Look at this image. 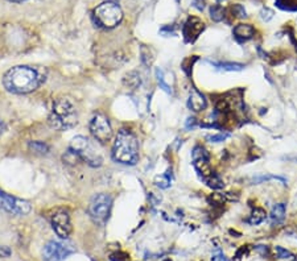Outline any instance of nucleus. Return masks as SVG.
Returning a JSON list of instances; mask_svg holds the SVG:
<instances>
[{
	"mask_svg": "<svg viewBox=\"0 0 297 261\" xmlns=\"http://www.w3.org/2000/svg\"><path fill=\"white\" fill-rule=\"evenodd\" d=\"M47 79V70L37 66H15L4 74L3 85L13 94H28L37 90Z\"/></svg>",
	"mask_w": 297,
	"mask_h": 261,
	"instance_id": "nucleus-1",
	"label": "nucleus"
},
{
	"mask_svg": "<svg viewBox=\"0 0 297 261\" xmlns=\"http://www.w3.org/2000/svg\"><path fill=\"white\" fill-rule=\"evenodd\" d=\"M112 158L124 165H135L139 160V141L128 130L118 132L112 145Z\"/></svg>",
	"mask_w": 297,
	"mask_h": 261,
	"instance_id": "nucleus-2",
	"label": "nucleus"
},
{
	"mask_svg": "<svg viewBox=\"0 0 297 261\" xmlns=\"http://www.w3.org/2000/svg\"><path fill=\"white\" fill-rule=\"evenodd\" d=\"M78 123V112L70 98H58L53 103L49 115L50 127L57 130H68Z\"/></svg>",
	"mask_w": 297,
	"mask_h": 261,
	"instance_id": "nucleus-3",
	"label": "nucleus"
},
{
	"mask_svg": "<svg viewBox=\"0 0 297 261\" xmlns=\"http://www.w3.org/2000/svg\"><path fill=\"white\" fill-rule=\"evenodd\" d=\"M70 150L81 158L82 161L94 168H98L103 162L102 154L98 152L93 142L85 136H75L70 141Z\"/></svg>",
	"mask_w": 297,
	"mask_h": 261,
	"instance_id": "nucleus-4",
	"label": "nucleus"
},
{
	"mask_svg": "<svg viewBox=\"0 0 297 261\" xmlns=\"http://www.w3.org/2000/svg\"><path fill=\"white\" fill-rule=\"evenodd\" d=\"M94 19L99 24V27L111 29L122 21L123 11L115 1H106L94 9Z\"/></svg>",
	"mask_w": 297,
	"mask_h": 261,
	"instance_id": "nucleus-5",
	"label": "nucleus"
},
{
	"mask_svg": "<svg viewBox=\"0 0 297 261\" xmlns=\"http://www.w3.org/2000/svg\"><path fill=\"white\" fill-rule=\"evenodd\" d=\"M112 207V196L106 193H100L93 196L89 204V215L94 222L103 226L107 222Z\"/></svg>",
	"mask_w": 297,
	"mask_h": 261,
	"instance_id": "nucleus-6",
	"label": "nucleus"
},
{
	"mask_svg": "<svg viewBox=\"0 0 297 261\" xmlns=\"http://www.w3.org/2000/svg\"><path fill=\"white\" fill-rule=\"evenodd\" d=\"M0 208H3L4 211L13 214V215L24 216L31 212L32 206L28 200L9 196L7 193L0 190Z\"/></svg>",
	"mask_w": 297,
	"mask_h": 261,
	"instance_id": "nucleus-7",
	"label": "nucleus"
},
{
	"mask_svg": "<svg viewBox=\"0 0 297 261\" xmlns=\"http://www.w3.org/2000/svg\"><path fill=\"white\" fill-rule=\"evenodd\" d=\"M89 128L93 137L102 144L110 141V138L112 137L111 124L107 116H104L103 114H95L90 120Z\"/></svg>",
	"mask_w": 297,
	"mask_h": 261,
	"instance_id": "nucleus-8",
	"label": "nucleus"
},
{
	"mask_svg": "<svg viewBox=\"0 0 297 261\" xmlns=\"http://www.w3.org/2000/svg\"><path fill=\"white\" fill-rule=\"evenodd\" d=\"M192 158H193V166L201 180H205L213 173L212 165H210V153L206 148L202 145H196L192 150Z\"/></svg>",
	"mask_w": 297,
	"mask_h": 261,
	"instance_id": "nucleus-9",
	"label": "nucleus"
},
{
	"mask_svg": "<svg viewBox=\"0 0 297 261\" xmlns=\"http://www.w3.org/2000/svg\"><path fill=\"white\" fill-rule=\"evenodd\" d=\"M74 254V248L68 243L49 242L43 250L44 261H64L68 256Z\"/></svg>",
	"mask_w": 297,
	"mask_h": 261,
	"instance_id": "nucleus-10",
	"label": "nucleus"
},
{
	"mask_svg": "<svg viewBox=\"0 0 297 261\" xmlns=\"http://www.w3.org/2000/svg\"><path fill=\"white\" fill-rule=\"evenodd\" d=\"M50 223H52L54 232L61 239H68L73 231L69 212L66 210H58V211L54 212L52 219H50Z\"/></svg>",
	"mask_w": 297,
	"mask_h": 261,
	"instance_id": "nucleus-11",
	"label": "nucleus"
},
{
	"mask_svg": "<svg viewBox=\"0 0 297 261\" xmlns=\"http://www.w3.org/2000/svg\"><path fill=\"white\" fill-rule=\"evenodd\" d=\"M204 21L200 17L190 16L189 19L185 21V24H184V27H182V36H184L186 43H194L200 37L201 33L204 32Z\"/></svg>",
	"mask_w": 297,
	"mask_h": 261,
	"instance_id": "nucleus-12",
	"label": "nucleus"
},
{
	"mask_svg": "<svg viewBox=\"0 0 297 261\" xmlns=\"http://www.w3.org/2000/svg\"><path fill=\"white\" fill-rule=\"evenodd\" d=\"M256 35V29L254 28V25L251 24H238L232 29V36L236 41L239 43H246L252 40Z\"/></svg>",
	"mask_w": 297,
	"mask_h": 261,
	"instance_id": "nucleus-13",
	"label": "nucleus"
},
{
	"mask_svg": "<svg viewBox=\"0 0 297 261\" xmlns=\"http://www.w3.org/2000/svg\"><path fill=\"white\" fill-rule=\"evenodd\" d=\"M206 104L208 102H206L204 94H201L200 91H196V90L190 94L189 99H188V107L194 112L204 111L206 108Z\"/></svg>",
	"mask_w": 297,
	"mask_h": 261,
	"instance_id": "nucleus-14",
	"label": "nucleus"
},
{
	"mask_svg": "<svg viewBox=\"0 0 297 261\" xmlns=\"http://www.w3.org/2000/svg\"><path fill=\"white\" fill-rule=\"evenodd\" d=\"M287 214V207L284 203H276L271 210L270 219H271V224L272 226H279L284 222Z\"/></svg>",
	"mask_w": 297,
	"mask_h": 261,
	"instance_id": "nucleus-15",
	"label": "nucleus"
},
{
	"mask_svg": "<svg viewBox=\"0 0 297 261\" xmlns=\"http://www.w3.org/2000/svg\"><path fill=\"white\" fill-rule=\"evenodd\" d=\"M267 218V212L263 207H259V206H255L251 211L248 219H246V222L250 224V226H258L260 223H263Z\"/></svg>",
	"mask_w": 297,
	"mask_h": 261,
	"instance_id": "nucleus-16",
	"label": "nucleus"
},
{
	"mask_svg": "<svg viewBox=\"0 0 297 261\" xmlns=\"http://www.w3.org/2000/svg\"><path fill=\"white\" fill-rule=\"evenodd\" d=\"M202 181H204L205 184H206V186L214 189V190H220V189H222L224 186L222 178H221V177L218 176L216 172H213L210 176L206 177V178H205V180H202Z\"/></svg>",
	"mask_w": 297,
	"mask_h": 261,
	"instance_id": "nucleus-17",
	"label": "nucleus"
},
{
	"mask_svg": "<svg viewBox=\"0 0 297 261\" xmlns=\"http://www.w3.org/2000/svg\"><path fill=\"white\" fill-rule=\"evenodd\" d=\"M212 65L223 71H240L244 69V65L238 62H221V64H212Z\"/></svg>",
	"mask_w": 297,
	"mask_h": 261,
	"instance_id": "nucleus-18",
	"label": "nucleus"
},
{
	"mask_svg": "<svg viewBox=\"0 0 297 261\" xmlns=\"http://www.w3.org/2000/svg\"><path fill=\"white\" fill-rule=\"evenodd\" d=\"M275 254H276V258L279 259V260H284V261H294L295 259H297L296 256H295L291 251L286 250V248H283V247L280 246H276L274 248Z\"/></svg>",
	"mask_w": 297,
	"mask_h": 261,
	"instance_id": "nucleus-19",
	"label": "nucleus"
},
{
	"mask_svg": "<svg viewBox=\"0 0 297 261\" xmlns=\"http://www.w3.org/2000/svg\"><path fill=\"white\" fill-rule=\"evenodd\" d=\"M224 8L222 7V5H220V4H216V5H212L210 7V17H212L214 21H217V23H220V21H222V20L224 19Z\"/></svg>",
	"mask_w": 297,
	"mask_h": 261,
	"instance_id": "nucleus-20",
	"label": "nucleus"
},
{
	"mask_svg": "<svg viewBox=\"0 0 297 261\" xmlns=\"http://www.w3.org/2000/svg\"><path fill=\"white\" fill-rule=\"evenodd\" d=\"M271 180H275V181H279V182H282L283 185L287 184V181L283 178V177H278V176H271V174H266V176H258V177H254L252 180H251V182L254 185H259V184H263V182H267V181H271Z\"/></svg>",
	"mask_w": 297,
	"mask_h": 261,
	"instance_id": "nucleus-21",
	"label": "nucleus"
},
{
	"mask_svg": "<svg viewBox=\"0 0 297 261\" xmlns=\"http://www.w3.org/2000/svg\"><path fill=\"white\" fill-rule=\"evenodd\" d=\"M29 148L36 154H47L49 152V146L43 141H31L29 142Z\"/></svg>",
	"mask_w": 297,
	"mask_h": 261,
	"instance_id": "nucleus-22",
	"label": "nucleus"
},
{
	"mask_svg": "<svg viewBox=\"0 0 297 261\" xmlns=\"http://www.w3.org/2000/svg\"><path fill=\"white\" fill-rule=\"evenodd\" d=\"M170 182H172V176L169 174V172H166V173L161 174V176L156 177V180H154V184L156 186L161 189H168L170 186Z\"/></svg>",
	"mask_w": 297,
	"mask_h": 261,
	"instance_id": "nucleus-23",
	"label": "nucleus"
},
{
	"mask_svg": "<svg viewBox=\"0 0 297 261\" xmlns=\"http://www.w3.org/2000/svg\"><path fill=\"white\" fill-rule=\"evenodd\" d=\"M276 7L283 11H297V0H276Z\"/></svg>",
	"mask_w": 297,
	"mask_h": 261,
	"instance_id": "nucleus-24",
	"label": "nucleus"
},
{
	"mask_svg": "<svg viewBox=\"0 0 297 261\" xmlns=\"http://www.w3.org/2000/svg\"><path fill=\"white\" fill-rule=\"evenodd\" d=\"M156 78H157V83L162 91H165V92H168V94H170V92H172V88H170V86L165 82V77H164L162 70L156 69Z\"/></svg>",
	"mask_w": 297,
	"mask_h": 261,
	"instance_id": "nucleus-25",
	"label": "nucleus"
},
{
	"mask_svg": "<svg viewBox=\"0 0 297 261\" xmlns=\"http://www.w3.org/2000/svg\"><path fill=\"white\" fill-rule=\"evenodd\" d=\"M231 15L235 17V19H244V17H247V12L244 9V7L242 4H234L231 5Z\"/></svg>",
	"mask_w": 297,
	"mask_h": 261,
	"instance_id": "nucleus-26",
	"label": "nucleus"
},
{
	"mask_svg": "<svg viewBox=\"0 0 297 261\" xmlns=\"http://www.w3.org/2000/svg\"><path fill=\"white\" fill-rule=\"evenodd\" d=\"M124 82L127 83L128 87H131V88L138 87V86L140 85V75H138L135 71H132V73H130L126 75V79H124Z\"/></svg>",
	"mask_w": 297,
	"mask_h": 261,
	"instance_id": "nucleus-27",
	"label": "nucleus"
},
{
	"mask_svg": "<svg viewBox=\"0 0 297 261\" xmlns=\"http://www.w3.org/2000/svg\"><path fill=\"white\" fill-rule=\"evenodd\" d=\"M230 137V133H227V132H221V133L218 134H208L206 136V140H208L209 142H223L226 138Z\"/></svg>",
	"mask_w": 297,
	"mask_h": 261,
	"instance_id": "nucleus-28",
	"label": "nucleus"
},
{
	"mask_svg": "<svg viewBox=\"0 0 297 261\" xmlns=\"http://www.w3.org/2000/svg\"><path fill=\"white\" fill-rule=\"evenodd\" d=\"M142 61L146 66H149L153 61V57H150L149 49H146V48H142Z\"/></svg>",
	"mask_w": 297,
	"mask_h": 261,
	"instance_id": "nucleus-29",
	"label": "nucleus"
},
{
	"mask_svg": "<svg viewBox=\"0 0 297 261\" xmlns=\"http://www.w3.org/2000/svg\"><path fill=\"white\" fill-rule=\"evenodd\" d=\"M11 255V250L7 248V247H0V259L8 258Z\"/></svg>",
	"mask_w": 297,
	"mask_h": 261,
	"instance_id": "nucleus-30",
	"label": "nucleus"
},
{
	"mask_svg": "<svg viewBox=\"0 0 297 261\" xmlns=\"http://www.w3.org/2000/svg\"><path fill=\"white\" fill-rule=\"evenodd\" d=\"M287 234H290L291 236H294V238H297V226H291L288 230H286Z\"/></svg>",
	"mask_w": 297,
	"mask_h": 261,
	"instance_id": "nucleus-31",
	"label": "nucleus"
},
{
	"mask_svg": "<svg viewBox=\"0 0 297 261\" xmlns=\"http://www.w3.org/2000/svg\"><path fill=\"white\" fill-rule=\"evenodd\" d=\"M4 130H5V124H4L3 120H0V136L4 133Z\"/></svg>",
	"mask_w": 297,
	"mask_h": 261,
	"instance_id": "nucleus-32",
	"label": "nucleus"
},
{
	"mask_svg": "<svg viewBox=\"0 0 297 261\" xmlns=\"http://www.w3.org/2000/svg\"><path fill=\"white\" fill-rule=\"evenodd\" d=\"M12 1H23V0H12Z\"/></svg>",
	"mask_w": 297,
	"mask_h": 261,
	"instance_id": "nucleus-33",
	"label": "nucleus"
},
{
	"mask_svg": "<svg viewBox=\"0 0 297 261\" xmlns=\"http://www.w3.org/2000/svg\"><path fill=\"white\" fill-rule=\"evenodd\" d=\"M107 1H115L116 3V0H107Z\"/></svg>",
	"mask_w": 297,
	"mask_h": 261,
	"instance_id": "nucleus-34",
	"label": "nucleus"
},
{
	"mask_svg": "<svg viewBox=\"0 0 297 261\" xmlns=\"http://www.w3.org/2000/svg\"><path fill=\"white\" fill-rule=\"evenodd\" d=\"M164 261H172V260H170V259H166V260H164Z\"/></svg>",
	"mask_w": 297,
	"mask_h": 261,
	"instance_id": "nucleus-35",
	"label": "nucleus"
},
{
	"mask_svg": "<svg viewBox=\"0 0 297 261\" xmlns=\"http://www.w3.org/2000/svg\"><path fill=\"white\" fill-rule=\"evenodd\" d=\"M294 261H297V259H295V260H294Z\"/></svg>",
	"mask_w": 297,
	"mask_h": 261,
	"instance_id": "nucleus-36",
	"label": "nucleus"
}]
</instances>
